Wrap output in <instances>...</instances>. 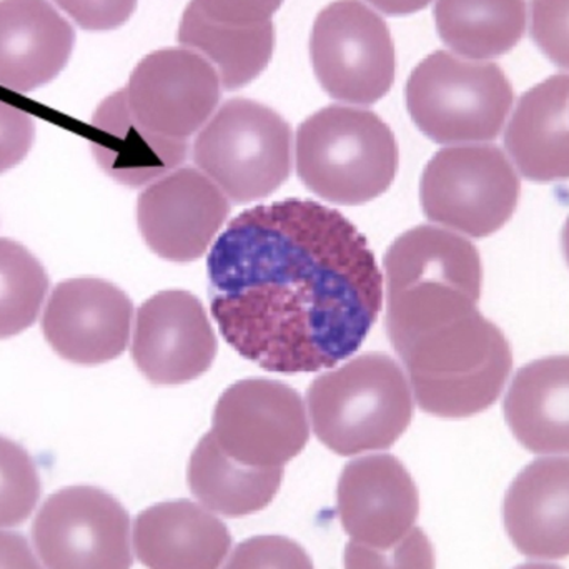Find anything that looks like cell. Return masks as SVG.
<instances>
[{"instance_id": "cell-1", "label": "cell", "mask_w": 569, "mask_h": 569, "mask_svg": "<svg viewBox=\"0 0 569 569\" xmlns=\"http://www.w3.org/2000/svg\"><path fill=\"white\" fill-rule=\"evenodd\" d=\"M207 267L220 333L273 373H311L347 360L383 305V277L365 237L310 200L240 213Z\"/></svg>"}, {"instance_id": "cell-2", "label": "cell", "mask_w": 569, "mask_h": 569, "mask_svg": "<svg viewBox=\"0 0 569 569\" xmlns=\"http://www.w3.org/2000/svg\"><path fill=\"white\" fill-rule=\"evenodd\" d=\"M383 267L387 331L395 350L437 325L478 310L480 253L457 233L415 227L395 240Z\"/></svg>"}, {"instance_id": "cell-3", "label": "cell", "mask_w": 569, "mask_h": 569, "mask_svg": "<svg viewBox=\"0 0 569 569\" xmlns=\"http://www.w3.org/2000/svg\"><path fill=\"white\" fill-rule=\"evenodd\" d=\"M397 353L418 407L450 420L488 410L513 368L510 341L480 310L423 331Z\"/></svg>"}, {"instance_id": "cell-4", "label": "cell", "mask_w": 569, "mask_h": 569, "mask_svg": "<svg viewBox=\"0 0 569 569\" xmlns=\"http://www.w3.org/2000/svg\"><path fill=\"white\" fill-rule=\"evenodd\" d=\"M307 401L315 435L340 457L388 450L413 418L410 383L400 365L381 353L321 375Z\"/></svg>"}, {"instance_id": "cell-5", "label": "cell", "mask_w": 569, "mask_h": 569, "mask_svg": "<svg viewBox=\"0 0 569 569\" xmlns=\"http://www.w3.org/2000/svg\"><path fill=\"white\" fill-rule=\"evenodd\" d=\"M397 170L393 132L370 110L327 107L298 129V177L327 202H370L390 189Z\"/></svg>"}, {"instance_id": "cell-6", "label": "cell", "mask_w": 569, "mask_h": 569, "mask_svg": "<svg viewBox=\"0 0 569 569\" xmlns=\"http://www.w3.org/2000/svg\"><path fill=\"white\" fill-rule=\"evenodd\" d=\"M405 99L415 126L447 146L497 139L515 93L497 63L468 62L437 50L415 67Z\"/></svg>"}, {"instance_id": "cell-7", "label": "cell", "mask_w": 569, "mask_h": 569, "mask_svg": "<svg viewBox=\"0 0 569 569\" xmlns=\"http://www.w3.org/2000/svg\"><path fill=\"white\" fill-rule=\"evenodd\" d=\"M193 160L233 202L266 199L290 177V126L262 103L229 100L197 137Z\"/></svg>"}, {"instance_id": "cell-8", "label": "cell", "mask_w": 569, "mask_h": 569, "mask_svg": "<svg viewBox=\"0 0 569 569\" xmlns=\"http://www.w3.org/2000/svg\"><path fill=\"white\" fill-rule=\"evenodd\" d=\"M520 193V177L495 146L440 150L428 162L420 183L425 216L475 239L507 226Z\"/></svg>"}, {"instance_id": "cell-9", "label": "cell", "mask_w": 569, "mask_h": 569, "mask_svg": "<svg viewBox=\"0 0 569 569\" xmlns=\"http://www.w3.org/2000/svg\"><path fill=\"white\" fill-rule=\"evenodd\" d=\"M313 72L331 99L371 106L395 82L397 57L387 23L360 0L325 7L311 30Z\"/></svg>"}, {"instance_id": "cell-10", "label": "cell", "mask_w": 569, "mask_h": 569, "mask_svg": "<svg viewBox=\"0 0 569 569\" xmlns=\"http://www.w3.org/2000/svg\"><path fill=\"white\" fill-rule=\"evenodd\" d=\"M210 435L237 463L280 470L307 447L310 427L303 401L293 388L282 381L250 378L223 391Z\"/></svg>"}, {"instance_id": "cell-11", "label": "cell", "mask_w": 569, "mask_h": 569, "mask_svg": "<svg viewBox=\"0 0 569 569\" xmlns=\"http://www.w3.org/2000/svg\"><path fill=\"white\" fill-rule=\"evenodd\" d=\"M47 569H130V517L117 498L96 487L50 495L32 525Z\"/></svg>"}, {"instance_id": "cell-12", "label": "cell", "mask_w": 569, "mask_h": 569, "mask_svg": "<svg viewBox=\"0 0 569 569\" xmlns=\"http://www.w3.org/2000/svg\"><path fill=\"white\" fill-rule=\"evenodd\" d=\"M133 119L157 136L187 140L216 112L220 77L206 57L186 49L147 56L123 89Z\"/></svg>"}, {"instance_id": "cell-13", "label": "cell", "mask_w": 569, "mask_h": 569, "mask_svg": "<svg viewBox=\"0 0 569 569\" xmlns=\"http://www.w3.org/2000/svg\"><path fill=\"white\" fill-rule=\"evenodd\" d=\"M229 212V197L206 173L179 169L142 192L137 222L160 259L187 263L207 252Z\"/></svg>"}, {"instance_id": "cell-14", "label": "cell", "mask_w": 569, "mask_h": 569, "mask_svg": "<svg viewBox=\"0 0 569 569\" xmlns=\"http://www.w3.org/2000/svg\"><path fill=\"white\" fill-rule=\"evenodd\" d=\"M216 357V331L196 295L160 291L140 307L132 358L147 380L156 385L187 383L206 373Z\"/></svg>"}, {"instance_id": "cell-15", "label": "cell", "mask_w": 569, "mask_h": 569, "mask_svg": "<svg viewBox=\"0 0 569 569\" xmlns=\"http://www.w3.org/2000/svg\"><path fill=\"white\" fill-rule=\"evenodd\" d=\"M132 315V301L116 284L100 279L66 280L50 295L43 337L63 360L102 365L126 351Z\"/></svg>"}, {"instance_id": "cell-16", "label": "cell", "mask_w": 569, "mask_h": 569, "mask_svg": "<svg viewBox=\"0 0 569 569\" xmlns=\"http://www.w3.org/2000/svg\"><path fill=\"white\" fill-rule=\"evenodd\" d=\"M345 533L365 547H393L420 513V497L405 465L391 455H371L345 465L337 487Z\"/></svg>"}, {"instance_id": "cell-17", "label": "cell", "mask_w": 569, "mask_h": 569, "mask_svg": "<svg viewBox=\"0 0 569 569\" xmlns=\"http://www.w3.org/2000/svg\"><path fill=\"white\" fill-rule=\"evenodd\" d=\"M76 32L49 0H0V87L27 93L52 82Z\"/></svg>"}, {"instance_id": "cell-18", "label": "cell", "mask_w": 569, "mask_h": 569, "mask_svg": "<svg viewBox=\"0 0 569 569\" xmlns=\"http://www.w3.org/2000/svg\"><path fill=\"white\" fill-rule=\"evenodd\" d=\"M503 523L528 558L569 557V458H540L515 478L503 501Z\"/></svg>"}, {"instance_id": "cell-19", "label": "cell", "mask_w": 569, "mask_h": 569, "mask_svg": "<svg viewBox=\"0 0 569 569\" xmlns=\"http://www.w3.org/2000/svg\"><path fill=\"white\" fill-rule=\"evenodd\" d=\"M232 543L229 527L190 500L153 505L133 525L137 560L149 569H219Z\"/></svg>"}, {"instance_id": "cell-20", "label": "cell", "mask_w": 569, "mask_h": 569, "mask_svg": "<svg viewBox=\"0 0 569 569\" xmlns=\"http://www.w3.org/2000/svg\"><path fill=\"white\" fill-rule=\"evenodd\" d=\"M505 146L525 179H569V76L548 77L521 96Z\"/></svg>"}, {"instance_id": "cell-21", "label": "cell", "mask_w": 569, "mask_h": 569, "mask_svg": "<svg viewBox=\"0 0 569 569\" xmlns=\"http://www.w3.org/2000/svg\"><path fill=\"white\" fill-rule=\"evenodd\" d=\"M92 127L93 157L100 169L122 186H146L186 162L187 140L167 139L143 129L130 113L123 90L97 109Z\"/></svg>"}, {"instance_id": "cell-22", "label": "cell", "mask_w": 569, "mask_h": 569, "mask_svg": "<svg viewBox=\"0 0 569 569\" xmlns=\"http://www.w3.org/2000/svg\"><path fill=\"white\" fill-rule=\"evenodd\" d=\"M503 413L511 433L531 453L569 455V355L518 370Z\"/></svg>"}, {"instance_id": "cell-23", "label": "cell", "mask_w": 569, "mask_h": 569, "mask_svg": "<svg viewBox=\"0 0 569 569\" xmlns=\"http://www.w3.org/2000/svg\"><path fill=\"white\" fill-rule=\"evenodd\" d=\"M283 468L257 470L227 457L212 435L193 450L187 483L193 497L223 517L242 518L266 510L279 493Z\"/></svg>"}, {"instance_id": "cell-24", "label": "cell", "mask_w": 569, "mask_h": 569, "mask_svg": "<svg viewBox=\"0 0 569 569\" xmlns=\"http://www.w3.org/2000/svg\"><path fill=\"white\" fill-rule=\"evenodd\" d=\"M179 42L199 50L219 69L227 90L242 89L269 66L276 47L273 23H223L210 19L190 2L180 20Z\"/></svg>"}, {"instance_id": "cell-25", "label": "cell", "mask_w": 569, "mask_h": 569, "mask_svg": "<svg viewBox=\"0 0 569 569\" xmlns=\"http://www.w3.org/2000/svg\"><path fill=\"white\" fill-rule=\"evenodd\" d=\"M435 22L445 46L467 59L513 50L527 29L525 0H438Z\"/></svg>"}, {"instance_id": "cell-26", "label": "cell", "mask_w": 569, "mask_h": 569, "mask_svg": "<svg viewBox=\"0 0 569 569\" xmlns=\"http://www.w3.org/2000/svg\"><path fill=\"white\" fill-rule=\"evenodd\" d=\"M47 290L42 263L20 243L0 239V340L36 323Z\"/></svg>"}, {"instance_id": "cell-27", "label": "cell", "mask_w": 569, "mask_h": 569, "mask_svg": "<svg viewBox=\"0 0 569 569\" xmlns=\"http://www.w3.org/2000/svg\"><path fill=\"white\" fill-rule=\"evenodd\" d=\"M40 498V477L32 457L0 437V528L22 525Z\"/></svg>"}, {"instance_id": "cell-28", "label": "cell", "mask_w": 569, "mask_h": 569, "mask_svg": "<svg viewBox=\"0 0 569 569\" xmlns=\"http://www.w3.org/2000/svg\"><path fill=\"white\" fill-rule=\"evenodd\" d=\"M345 569H437L435 548L421 528L387 550L350 541L345 548Z\"/></svg>"}, {"instance_id": "cell-29", "label": "cell", "mask_w": 569, "mask_h": 569, "mask_svg": "<svg viewBox=\"0 0 569 569\" xmlns=\"http://www.w3.org/2000/svg\"><path fill=\"white\" fill-rule=\"evenodd\" d=\"M223 569H315L301 545L279 535H262L242 541Z\"/></svg>"}, {"instance_id": "cell-30", "label": "cell", "mask_w": 569, "mask_h": 569, "mask_svg": "<svg viewBox=\"0 0 569 569\" xmlns=\"http://www.w3.org/2000/svg\"><path fill=\"white\" fill-rule=\"evenodd\" d=\"M531 37L555 66L569 70V0H531Z\"/></svg>"}, {"instance_id": "cell-31", "label": "cell", "mask_w": 569, "mask_h": 569, "mask_svg": "<svg viewBox=\"0 0 569 569\" xmlns=\"http://www.w3.org/2000/svg\"><path fill=\"white\" fill-rule=\"evenodd\" d=\"M83 30L119 29L136 12L137 0H53Z\"/></svg>"}, {"instance_id": "cell-32", "label": "cell", "mask_w": 569, "mask_h": 569, "mask_svg": "<svg viewBox=\"0 0 569 569\" xmlns=\"http://www.w3.org/2000/svg\"><path fill=\"white\" fill-rule=\"evenodd\" d=\"M36 123L32 117L0 100V173L19 166L32 149Z\"/></svg>"}, {"instance_id": "cell-33", "label": "cell", "mask_w": 569, "mask_h": 569, "mask_svg": "<svg viewBox=\"0 0 569 569\" xmlns=\"http://www.w3.org/2000/svg\"><path fill=\"white\" fill-rule=\"evenodd\" d=\"M210 19L237 26L269 22L283 0H193Z\"/></svg>"}, {"instance_id": "cell-34", "label": "cell", "mask_w": 569, "mask_h": 569, "mask_svg": "<svg viewBox=\"0 0 569 569\" xmlns=\"http://www.w3.org/2000/svg\"><path fill=\"white\" fill-rule=\"evenodd\" d=\"M0 569H42V567L33 557L26 537L0 531Z\"/></svg>"}, {"instance_id": "cell-35", "label": "cell", "mask_w": 569, "mask_h": 569, "mask_svg": "<svg viewBox=\"0 0 569 569\" xmlns=\"http://www.w3.org/2000/svg\"><path fill=\"white\" fill-rule=\"evenodd\" d=\"M385 16L401 17L420 12L430 6L431 0H367Z\"/></svg>"}, {"instance_id": "cell-36", "label": "cell", "mask_w": 569, "mask_h": 569, "mask_svg": "<svg viewBox=\"0 0 569 569\" xmlns=\"http://www.w3.org/2000/svg\"><path fill=\"white\" fill-rule=\"evenodd\" d=\"M561 247H563V256L569 267V217L565 223L563 232H561Z\"/></svg>"}, {"instance_id": "cell-37", "label": "cell", "mask_w": 569, "mask_h": 569, "mask_svg": "<svg viewBox=\"0 0 569 569\" xmlns=\"http://www.w3.org/2000/svg\"><path fill=\"white\" fill-rule=\"evenodd\" d=\"M515 569H565L561 567H557V565H548V563H523L520 567Z\"/></svg>"}]
</instances>
